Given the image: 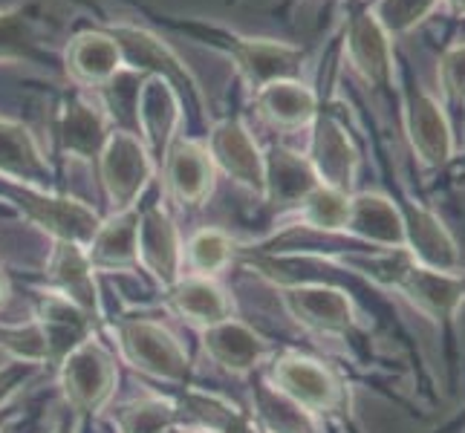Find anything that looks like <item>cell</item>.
Returning <instances> with one entry per match:
<instances>
[{"mask_svg": "<svg viewBox=\"0 0 465 433\" xmlns=\"http://www.w3.org/2000/svg\"><path fill=\"white\" fill-rule=\"evenodd\" d=\"M116 344L124 361L139 373L173 384V388H191L194 381V367L183 344L173 339L168 327L151 318H119Z\"/></svg>", "mask_w": 465, "mask_h": 433, "instance_id": "cell-1", "label": "cell"}, {"mask_svg": "<svg viewBox=\"0 0 465 433\" xmlns=\"http://www.w3.org/2000/svg\"><path fill=\"white\" fill-rule=\"evenodd\" d=\"M0 197H6L29 222H35L38 229L50 231L53 240H64V243H75L84 249L90 246V240L104 222L90 205L78 202L73 197L50 194V191L35 188V185L9 182Z\"/></svg>", "mask_w": 465, "mask_h": 433, "instance_id": "cell-2", "label": "cell"}, {"mask_svg": "<svg viewBox=\"0 0 465 433\" xmlns=\"http://www.w3.org/2000/svg\"><path fill=\"white\" fill-rule=\"evenodd\" d=\"M58 384L73 416L99 413L116 390V359L102 341L87 339L58 364Z\"/></svg>", "mask_w": 465, "mask_h": 433, "instance_id": "cell-3", "label": "cell"}, {"mask_svg": "<svg viewBox=\"0 0 465 433\" xmlns=\"http://www.w3.org/2000/svg\"><path fill=\"white\" fill-rule=\"evenodd\" d=\"M99 173L107 200L114 202L116 212H127V208H136L139 197L145 194L153 176V162L139 136L116 131L110 133L104 151L99 153Z\"/></svg>", "mask_w": 465, "mask_h": 433, "instance_id": "cell-4", "label": "cell"}, {"mask_svg": "<svg viewBox=\"0 0 465 433\" xmlns=\"http://www.w3.org/2000/svg\"><path fill=\"white\" fill-rule=\"evenodd\" d=\"M269 384L283 396H290L310 416L312 413H335L344 405V388L330 367L301 352H283L275 359L269 373Z\"/></svg>", "mask_w": 465, "mask_h": 433, "instance_id": "cell-5", "label": "cell"}, {"mask_svg": "<svg viewBox=\"0 0 465 433\" xmlns=\"http://www.w3.org/2000/svg\"><path fill=\"white\" fill-rule=\"evenodd\" d=\"M136 254H139V266L163 289H171L183 278L180 234H176L173 220L163 205H148L139 212Z\"/></svg>", "mask_w": 465, "mask_h": 433, "instance_id": "cell-6", "label": "cell"}, {"mask_svg": "<svg viewBox=\"0 0 465 433\" xmlns=\"http://www.w3.org/2000/svg\"><path fill=\"white\" fill-rule=\"evenodd\" d=\"M205 151L212 156V162L226 176H232L237 185L249 188L252 194H263V153L258 151L252 133L237 119L217 122L212 127Z\"/></svg>", "mask_w": 465, "mask_h": 433, "instance_id": "cell-7", "label": "cell"}, {"mask_svg": "<svg viewBox=\"0 0 465 433\" xmlns=\"http://www.w3.org/2000/svg\"><path fill=\"white\" fill-rule=\"evenodd\" d=\"M44 280L50 286V292L67 298L78 310H84L93 320L102 318L99 286H95V271L87 261L84 246L55 240V249L50 254V261H46Z\"/></svg>", "mask_w": 465, "mask_h": 433, "instance_id": "cell-8", "label": "cell"}, {"mask_svg": "<svg viewBox=\"0 0 465 433\" xmlns=\"http://www.w3.org/2000/svg\"><path fill=\"white\" fill-rule=\"evenodd\" d=\"M32 320H35L44 335L46 359L55 367L67 359L75 347H82L87 339H93V330H95V320L84 310H78L75 303L50 292V289L38 298L35 318Z\"/></svg>", "mask_w": 465, "mask_h": 433, "instance_id": "cell-9", "label": "cell"}, {"mask_svg": "<svg viewBox=\"0 0 465 433\" xmlns=\"http://www.w3.org/2000/svg\"><path fill=\"white\" fill-rule=\"evenodd\" d=\"M200 341H203L205 356L212 359L220 370H226L232 376L254 373L269 356V344L263 335H258L252 327L240 324L234 318L208 330H200Z\"/></svg>", "mask_w": 465, "mask_h": 433, "instance_id": "cell-10", "label": "cell"}, {"mask_svg": "<svg viewBox=\"0 0 465 433\" xmlns=\"http://www.w3.org/2000/svg\"><path fill=\"white\" fill-rule=\"evenodd\" d=\"M229 53L234 55L240 73L254 90H263L275 82H295L301 73L303 53L290 44L252 41V38H226Z\"/></svg>", "mask_w": 465, "mask_h": 433, "instance_id": "cell-11", "label": "cell"}, {"mask_svg": "<svg viewBox=\"0 0 465 433\" xmlns=\"http://www.w3.org/2000/svg\"><path fill=\"white\" fill-rule=\"evenodd\" d=\"M180 122V99H176L173 84L163 75H151L139 87L136 104V133L145 139L151 159H163L171 148V139Z\"/></svg>", "mask_w": 465, "mask_h": 433, "instance_id": "cell-12", "label": "cell"}, {"mask_svg": "<svg viewBox=\"0 0 465 433\" xmlns=\"http://www.w3.org/2000/svg\"><path fill=\"white\" fill-rule=\"evenodd\" d=\"M290 315L312 332L344 335L352 327V307L347 295L330 286H290L281 292Z\"/></svg>", "mask_w": 465, "mask_h": 433, "instance_id": "cell-13", "label": "cell"}, {"mask_svg": "<svg viewBox=\"0 0 465 433\" xmlns=\"http://www.w3.org/2000/svg\"><path fill=\"white\" fill-rule=\"evenodd\" d=\"M165 182L171 194L183 205H200L214 188V162L203 144L191 139H176L163 156Z\"/></svg>", "mask_w": 465, "mask_h": 433, "instance_id": "cell-14", "label": "cell"}, {"mask_svg": "<svg viewBox=\"0 0 465 433\" xmlns=\"http://www.w3.org/2000/svg\"><path fill=\"white\" fill-rule=\"evenodd\" d=\"M55 139H58V148L67 156L99 159V153L104 151V144L110 139L107 116L90 102L70 95V99H64V104L58 107Z\"/></svg>", "mask_w": 465, "mask_h": 433, "instance_id": "cell-15", "label": "cell"}, {"mask_svg": "<svg viewBox=\"0 0 465 433\" xmlns=\"http://www.w3.org/2000/svg\"><path fill=\"white\" fill-rule=\"evenodd\" d=\"M165 300L176 315L185 318L197 330H208L234 318V303L214 278H180L171 289H165Z\"/></svg>", "mask_w": 465, "mask_h": 433, "instance_id": "cell-16", "label": "cell"}, {"mask_svg": "<svg viewBox=\"0 0 465 433\" xmlns=\"http://www.w3.org/2000/svg\"><path fill=\"white\" fill-rule=\"evenodd\" d=\"M136 231H139V208L116 212L114 220L102 222V229L90 240L87 261L93 271H136Z\"/></svg>", "mask_w": 465, "mask_h": 433, "instance_id": "cell-17", "label": "cell"}, {"mask_svg": "<svg viewBox=\"0 0 465 433\" xmlns=\"http://www.w3.org/2000/svg\"><path fill=\"white\" fill-rule=\"evenodd\" d=\"M356 162H359V156L352 151V142L344 133V127L332 119H321L315 124L312 156H310L318 185L344 191L347 194V188L352 185V176H356Z\"/></svg>", "mask_w": 465, "mask_h": 433, "instance_id": "cell-18", "label": "cell"}, {"mask_svg": "<svg viewBox=\"0 0 465 433\" xmlns=\"http://www.w3.org/2000/svg\"><path fill=\"white\" fill-rule=\"evenodd\" d=\"M0 176L6 182L35 185V188L50 185L53 180L50 162L44 159L35 136L24 124L9 119H0Z\"/></svg>", "mask_w": 465, "mask_h": 433, "instance_id": "cell-19", "label": "cell"}, {"mask_svg": "<svg viewBox=\"0 0 465 433\" xmlns=\"http://www.w3.org/2000/svg\"><path fill=\"white\" fill-rule=\"evenodd\" d=\"M176 428L183 430H212V433H254L243 410L214 393H203L197 388H185L173 399Z\"/></svg>", "mask_w": 465, "mask_h": 433, "instance_id": "cell-20", "label": "cell"}, {"mask_svg": "<svg viewBox=\"0 0 465 433\" xmlns=\"http://www.w3.org/2000/svg\"><path fill=\"white\" fill-rule=\"evenodd\" d=\"M263 194L272 205H301L318 188V176L310 159L290 153L286 148H269L263 156Z\"/></svg>", "mask_w": 465, "mask_h": 433, "instance_id": "cell-21", "label": "cell"}, {"mask_svg": "<svg viewBox=\"0 0 465 433\" xmlns=\"http://www.w3.org/2000/svg\"><path fill=\"white\" fill-rule=\"evenodd\" d=\"M388 38L391 35L379 26L373 12L356 15V18L350 21V29H347L350 64L364 75V82H371L376 87L391 82V44H388Z\"/></svg>", "mask_w": 465, "mask_h": 433, "instance_id": "cell-22", "label": "cell"}, {"mask_svg": "<svg viewBox=\"0 0 465 433\" xmlns=\"http://www.w3.org/2000/svg\"><path fill=\"white\" fill-rule=\"evenodd\" d=\"M408 131L413 148L428 165H445L451 159V131L445 113L430 95L413 90L408 95Z\"/></svg>", "mask_w": 465, "mask_h": 433, "instance_id": "cell-23", "label": "cell"}, {"mask_svg": "<svg viewBox=\"0 0 465 433\" xmlns=\"http://www.w3.org/2000/svg\"><path fill=\"white\" fill-rule=\"evenodd\" d=\"M122 53L116 41L104 32H84L78 35L67 50V70L82 84L104 87L122 67Z\"/></svg>", "mask_w": 465, "mask_h": 433, "instance_id": "cell-24", "label": "cell"}, {"mask_svg": "<svg viewBox=\"0 0 465 433\" xmlns=\"http://www.w3.org/2000/svg\"><path fill=\"white\" fill-rule=\"evenodd\" d=\"M402 222H405V243H411L413 254L422 261L425 269L451 271L457 266L454 240L434 214L422 212V208H408Z\"/></svg>", "mask_w": 465, "mask_h": 433, "instance_id": "cell-25", "label": "cell"}, {"mask_svg": "<svg viewBox=\"0 0 465 433\" xmlns=\"http://www.w3.org/2000/svg\"><path fill=\"white\" fill-rule=\"evenodd\" d=\"M344 231L373 240L381 246H405V222L396 214L393 202L376 194H361L350 202Z\"/></svg>", "mask_w": 465, "mask_h": 433, "instance_id": "cell-26", "label": "cell"}, {"mask_svg": "<svg viewBox=\"0 0 465 433\" xmlns=\"http://www.w3.org/2000/svg\"><path fill=\"white\" fill-rule=\"evenodd\" d=\"M258 113L281 127V131H295V127L315 119V95L301 82H275L258 90Z\"/></svg>", "mask_w": 465, "mask_h": 433, "instance_id": "cell-27", "label": "cell"}, {"mask_svg": "<svg viewBox=\"0 0 465 433\" xmlns=\"http://www.w3.org/2000/svg\"><path fill=\"white\" fill-rule=\"evenodd\" d=\"M399 289H405V295H411L413 303L437 318H448L460 303L465 286L451 275V271H434L425 266H413L402 275V280L396 283Z\"/></svg>", "mask_w": 465, "mask_h": 433, "instance_id": "cell-28", "label": "cell"}, {"mask_svg": "<svg viewBox=\"0 0 465 433\" xmlns=\"http://www.w3.org/2000/svg\"><path fill=\"white\" fill-rule=\"evenodd\" d=\"M254 416L261 419L266 433H315L312 416L295 405L290 396L272 388L269 381L254 384Z\"/></svg>", "mask_w": 465, "mask_h": 433, "instance_id": "cell-29", "label": "cell"}, {"mask_svg": "<svg viewBox=\"0 0 465 433\" xmlns=\"http://www.w3.org/2000/svg\"><path fill=\"white\" fill-rule=\"evenodd\" d=\"M116 433H173L176 430V405L165 396H142L116 408L114 413Z\"/></svg>", "mask_w": 465, "mask_h": 433, "instance_id": "cell-30", "label": "cell"}, {"mask_svg": "<svg viewBox=\"0 0 465 433\" xmlns=\"http://www.w3.org/2000/svg\"><path fill=\"white\" fill-rule=\"evenodd\" d=\"M38 55V9L15 6L0 12V61Z\"/></svg>", "mask_w": 465, "mask_h": 433, "instance_id": "cell-31", "label": "cell"}, {"mask_svg": "<svg viewBox=\"0 0 465 433\" xmlns=\"http://www.w3.org/2000/svg\"><path fill=\"white\" fill-rule=\"evenodd\" d=\"M234 258V243L226 231L220 229H203L188 240L185 261L200 278H214Z\"/></svg>", "mask_w": 465, "mask_h": 433, "instance_id": "cell-32", "label": "cell"}, {"mask_svg": "<svg viewBox=\"0 0 465 433\" xmlns=\"http://www.w3.org/2000/svg\"><path fill=\"white\" fill-rule=\"evenodd\" d=\"M350 197L344 191L324 188L318 185L312 194L301 202V220L312 229H324V231H339L347 226L350 217Z\"/></svg>", "mask_w": 465, "mask_h": 433, "instance_id": "cell-33", "label": "cell"}, {"mask_svg": "<svg viewBox=\"0 0 465 433\" xmlns=\"http://www.w3.org/2000/svg\"><path fill=\"white\" fill-rule=\"evenodd\" d=\"M434 6L437 0H379L373 18L391 35V32H405L416 26Z\"/></svg>", "mask_w": 465, "mask_h": 433, "instance_id": "cell-34", "label": "cell"}, {"mask_svg": "<svg viewBox=\"0 0 465 433\" xmlns=\"http://www.w3.org/2000/svg\"><path fill=\"white\" fill-rule=\"evenodd\" d=\"M41 370H44L41 364H35V361H21V359H15V361L0 367V408L12 405V399L18 396Z\"/></svg>", "mask_w": 465, "mask_h": 433, "instance_id": "cell-35", "label": "cell"}, {"mask_svg": "<svg viewBox=\"0 0 465 433\" xmlns=\"http://www.w3.org/2000/svg\"><path fill=\"white\" fill-rule=\"evenodd\" d=\"M440 87L454 104L465 102V46H454V50H448L442 55Z\"/></svg>", "mask_w": 465, "mask_h": 433, "instance_id": "cell-36", "label": "cell"}, {"mask_svg": "<svg viewBox=\"0 0 465 433\" xmlns=\"http://www.w3.org/2000/svg\"><path fill=\"white\" fill-rule=\"evenodd\" d=\"M26 410H18V405H6V408H0V433H6L15 422L21 419Z\"/></svg>", "mask_w": 465, "mask_h": 433, "instance_id": "cell-37", "label": "cell"}, {"mask_svg": "<svg viewBox=\"0 0 465 433\" xmlns=\"http://www.w3.org/2000/svg\"><path fill=\"white\" fill-rule=\"evenodd\" d=\"M53 433H78V416H67V419H61Z\"/></svg>", "mask_w": 465, "mask_h": 433, "instance_id": "cell-38", "label": "cell"}, {"mask_svg": "<svg viewBox=\"0 0 465 433\" xmlns=\"http://www.w3.org/2000/svg\"><path fill=\"white\" fill-rule=\"evenodd\" d=\"M24 416H26V413H24ZM24 416H21V419L15 422L6 433H35V425H32V422H24Z\"/></svg>", "mask_w": 465, "mask_h": 433, "instance_id": "cell-39", "label": "cell"}, {"mask_svg": "<svg viewBox=\"0 0 465 433\" xmlns=\"http://www.w3.org/2000/svg\"><path fill=\"white\" fill-rule=\"evenodd\" d=\"M6 298H9V278H6L4 266H0V307L6 303Z\"/></svg>", "mask_w": 465, "mask_h": 433, "instance_id": "cell-40", "label": "cell"}, {"mask_svg": "<svg viewBox=\"0 0 465 433\" xmlns=\"http://www.w3.org/2000/svg\"><path fill=\"white\" fill-rule=\"evenodd\" d=\"M448 9L460 15V18H465V0H448Z\"/></svg>", "mask_w": 465, "mask_h": 433, "instance_id": "cell-41", "label": "cell"}, {"mask_svg": "<svg viewBox=\"0 0 465 433\" xmlns=\"http://www.w3.org/2000/svg\"><path fill=\"white\" fill-rule=\"evenodd\" d=\"M185 433H212V430H185Z\"/></svg>", "mask_w": 465, "mask_h": 433, "instance_id": "cell-42", "label": "cell"}]
</instances>
